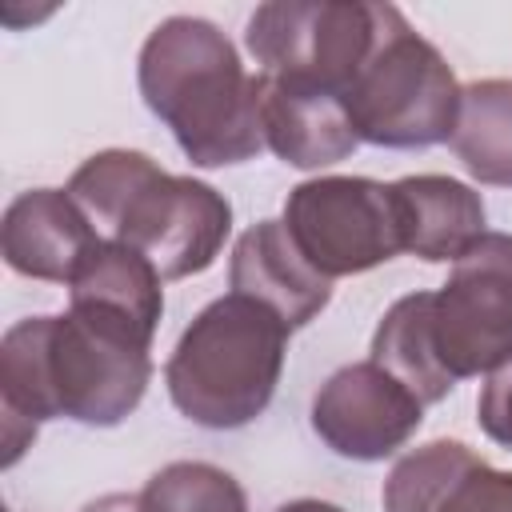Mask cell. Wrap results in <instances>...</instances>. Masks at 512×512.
<instances>
[{
  "label": "cell",
  "instance_id": "6da1fadb",
  "mask_svg": "<svg viewBox=\"0 0 512 512\" xmlns=\"http://www.w3.org/2000/svg\"><path fill=\"white\" fill-rule=\"evenodd\" d=\"M152 348L80 312L24 316L0 336L4 468L32 448L44 420L112 428L128 420L152 380Z\"/></svg>",
  "mask_w": 512,
  "mask_h": 512
},
{
  "label": "cell",
  "instance_id": "7a4b0ae2",
  "mask_svg": "<svg viewBox=\"0 0 512 512\" xmlns=\"http://www.w3.org/2000/svg\"><path fill=\"white\" fill-rule=\"evenodd\" d=\"M136 84L148 112L196 168L256 160L260 72H248L228 32L204 16H168L140 44Z\"/></svg>",
  "mask_w": 512,
  "mask_h": 512
},
{
  "label": "cell",
  "instance_id": "3957f363",
  "mask_svg": "<svg viewBox=\"0 0 512 512\" xmlns=\"http://www.w3.org/2000/svg\"><path fill=\"white\" fill-rule=\"evenodd\" d=\"M288 332L268 304L240 292L216 296L188 320L164 364L172 408L208 432L252 424L284 376Z\"/></svg>",
  "mask_w": 512,
  "mask_h": 512
},
{
  "label": "cell",
  "instance_id": "277c9868",
  "mask_svg": "<svg viewBox=\"0 0 512 512\" xmlns=\"http://www.w3.org/2000/svg\"><path fill=\"white\" fill-rule=\"evenodd\" d=\"M460 92L444 52L420 36L396 4H380L376 44L344 92V108L360 144L432 148L452 140Z\"/></svg>",
  "mask_w": 512,
  "mask_h": 512
},
{
  "label": "cell",
  "instance_id": "5b68a950",
  "mask_svg": "<svg viewBox=\"0 0 512 512\" xmlns=\"http://www.w3.org/2000/svg\"><path fill=\"white\" fill-rule=\"evenodd\" d=\"M380 32V4L364 0H268L248 16L244 44L260 76L348 92Z\"/></svg>",
  "mask_w": 512,
  "mask_h": 512
},
{
  "label": "cell",
  "instance_id": "8992f818",
  "mask_svg": "<svg viewBox=\"0 0 512 512\" xmlns=\"http://www.w3.org/2000/svg\"><path fill=\"white\" fill-rule=\"evenodd\" d=\"M284 228L324 276H360L404 252L396 192L372 176H312L284 200Z\"/></svg>",
  "mask_w": 512,
  "mask_h": 512
},
{
  "label": "cell",
  "instance_id": "52a82bcc",
  "mask_svg": "<svg viewBox=\"0 0 512 512\" xmlns=\"http://www.w3.org/2000/svg\"><path fill=\"white\" fill-rule=\"evenodd\" d=\"M100 228L148 256L164 280H188L208 272L224 252V240L232 236V204L208 180L176 176L148 160Z\"/></svg>",
  "mask_w": 512,
  "mask_h": 512
},
{
  "label": "cell",
  "instance_id": "ba28073f",
  "mask_svg": "<svg viewBox=\"0 0 512 512\" xmlns=\"http://www.w3.org/2000/svg\"><path fill=\"white\" fill-rule=\"evenodd\" d=\"M432 352L452 384L512 360V232H484L432 292Z\"/></svg>",
  "mask_w": 512,
  "mask_h": 512
},
{
  "label": "cell",
  "instance_id": "9c48e42d",
  "mask_svg": "<svg viewBox=\"0 0 512 512\" xmlns=\"http://www.w3.org/2000/svg\"><path fill=\"white\" fill-rule=\"evenodd\" d=\"M424 424V404L376 360L336 368L312 396V432L344 460L396 456Z\"/></svg>",
  "mask_w": 512,
  "mask_h": 512
},
{
  "label": "cell",
  "instance_id": "30bf717a",
  "mask_svg": "<svg viewBox=\"0 0 512 512\" xmlns=\"http://www.w3.org/2000/svg\"><path fill=\"white\" fill-rule=\"evenodd\" d=\"M380 504L384 512H512V472L440 436L392 464Z\"/></svg>",
  "mask_w": 512,
  "mask_h": 512
},
{
  "label": "cell",
  "instance_id": "8fae6325",
  "mask_svg": "<svg viewBox=\"0 0 512 512\" xmlns=\"http://www.w3.org/2000/svg\"><path fill=\"white\" fill-rule=\"evenodd\" d=\"M100 240L88 212L68 196V188H28L0 220V256L16 276L64 284L80 260Z\"/></svg>",
  "mask_w": 512,
  "mask_h": 512
},
{
  "label": "cell",
  "instance_id": "7c38bea8",
  "mask_svg": "<svg viewBox=\"0 0 512 512\" xmlns=\"http://www.w3.org/2000/svg\"><path fill=\"white\" fill-rule=\"evenodd\" d=\"M68 308L152 348L164 316V276L136 248L100 236L68 280Z\"/></svg>",
  "mask_w": 512,
  "mask_h": 512
},
{
  "label": "cell",
  "instance_id": "4fadbf2b",
  "mask_svg": "<svg viewBox=\"0 0 512 512\" xmlns=\"http://www.w3.org/2000/svg\"><path fill=\"white\" fill-rule=\"evenodd\" d=\"M260 128L264 148L300 172H320L360 148L344 96L300 80L260 76Z\"/></svg>",
  "mask_w": 512,
  "mask_h": 512
},
{
  "label": "cell",
  "instance_id": "5bb4252c",
  "mask_svg": "<svg viewBox=\"0 0 512 512\" xmlns=\"http://www.w3.org/2000/svg\"><path fill=\"white\" fill-rule=\"evenodd\" d=\"M228 288L268 304L292 332L312 324L328 300L332 280H324L292 244L284 220H256L232 244Z\"/></svg>",
  "mask_w": 512,
  "mask_h": 512
},
{
  "label": "cell",
  "instance_id": "9a60e30c",
  "mask_svg": "<svg viewBox=\"0 0 512 512\" xmlns=\"http://www.w3.org/2000/svg\"><path fill=\"white\" fill-rule=\"evenodd\" d=\"M392 192L400 208L404 252L424 264H456L488 232L484 196L456 176L416 172L392 180Z\"/></svg>",
  "mask_w": 512,
  "mask_h": 512
},
{
  "label": "cell",
  "instance_id": "2e32d148",
  "mask_svg": "<svg viewBox=\"0 0 512 512\" xmlns=\"http://www.w3.org/2000/svg\"><path fill=\"white\" fill-rule=\"evenodd\" d=\"M452 152L476 184L512 188V80L488 76L460 92Z\"/></svg>",
  "mask_w": 512,
  "mask_h": 512
},
{
  "label": "cell",
  "instance_id": "e0dca14e",
  "mask_svg": "<svg viewBox=\"0 0 512 512\" xmlns=\"http://www.w3.org/2000/svg\"><path fill=\"white\" fill-rule=\"evenodd\" d=\"M428 308H432V292H408L400 296L376 324L372 332V356L384 372H392L424 408L440 404L456 384L452 376L440 368L436 352H432V328H428Z\"/></svg>",
  "mask_w": 512,
  "mask_h": 512
},
{
  "label": "cell",
  "instance_id": "ac0fdd59",
  "mask_svg": "<svg viewBox=\"0 0 512 512\" xmlns=\"http://www.w3.org/2000/svg\"><path fill=\"white\" fill-rule=\"evenodd\" d=\"M136 496L140 512H248L240 480L208 460H172Z\"/></svg>",
  "mask_w": 512,
  "mask_h": 512
},
{
  "label": "cell",
  "instance_id": "d6986e66",
  "mask_svg": "<svg viewBox=\"0 0 512 512\" xmlns=\"http://www.w3.org/2000/svg\"><path fill=\"white\" fill-rule=\"evenodd\" d=\"M476 424L492 444L512 448V360L484 376V388L476 396Z\"/></svg>",
  "mask_w": 512,
  "mask_h": 512
},
{
  "label": "cell",
  "instance_id": "ffe728a7",
  "mask_svg": "<svg viewBox=\"0 0 512 512\" xmlns=\"http://www.w3.org/2000/svg\"><path fill=\"white\" fill-rule=\"evenodd\" d=\"M80 512H140V496L136 492H108V496H96L92 504H84Z\"/></svg>",
  "mask_w": 512,
  "mask_h": 512
},
{
  "label": "cell",
  "instance_id": "44dd1931",
  "mask_svg": "<svg viewBox=\"0 0 512 512\" xmlns=\"http://www.w3.org/2000/svg\"><path fill=\"white\" fill-rule=\"evenodd\" d=\"M276 512H348V508H340V504H332V500H316V496H300V500H288V504H280Z\"/></svg>",
  "mask_w": 512,
  "mask_h": 512
}]
</instances>
